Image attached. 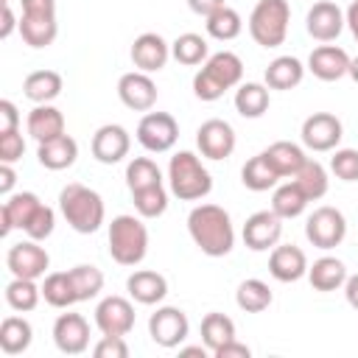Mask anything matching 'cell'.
Segmentation results:
<instances>
[{
    "label": "cell",
    "mask_w": 358,
    "mask_h": 358,
    "mask_svg": "<svg viewBox=\"0 0 358 358\" xmlns=\"http://www.w3.org/2000/svg\"><path fill=\"white\" fill-rule=\"evenodd\" d=\"M187 232L207 257H224L235 246L232 218L218 204H199L187 215Z\"/></svg>",
    "instance_id": "6da1fadb"
},
{
    "label": "cell",
    "mask_w": 358,
    "mask_h": 358,
    "mask_svg": "<svg viewBox=\"0 0 358 358\" xmlns=\"http://www.w3.org/2000/svg\"><path fill=\"white\" fill-rule=\"evenodd\" d=\"M59 210L64 215V221L81 232V235H92L101 229L103 224V199L101 193H95L92 187L81 185V182H70L67 187H62L59 193Z\"/></svg>",
    "instance_id": "7a4b0ae2"
},
{
    "label": "cell",
    "mask_w": 358,
    "mask_h": 358,
    "mask_svg": "<svg viewBox=\"0 0 358 358\" xmlns=\"http://www.w3.org/2000/svg\"><path fill=\"white\" fill-rule=\"evenodd\" d=\"M243 78V62L232 50L213 53L201 70L193 76V92L199 101H218L227 90L238 87Z\"/></svg>",
    "instance_id": "3957f363"
},
{
    "label": "cell",
    "mask_w": 358,
    "mask_h": 358,
    "mask_svg": "<svg viewBox=\"0 0 358 358\" xmlns=\"http://www.w3.org/2000/svg\"><path fill=\"white\" fill-rule=\"evenodd\" d=\"M171 193L182 201H199L213 190V176L193 151H176L168 162Z\"/></svg>",
    "instance_id": "277c9868"
},
{
    "label": "cell",
    "mask_w": 358,
    "mask_h": 358,
    "mask_svg": "<svg viewBox=\"0 0 358 358\" xmlns=\"http://www.w3.org/2000/svg\"><path fill=\"white\" fill-rule=\"evenodd\" d=\"M109 255L117 266H137L148 255V229L137 215H115L109 224Z\"/></svg>",
    "instance_id": "5b68a950"
},
{
    "label": "cell",
    "mask_w": 358,
    "mask_h": 358,
    "mask_svg": "<svg viewBox=\"0 0 358 358\" xmlns=\"http://www.w3.org/2000/svg\"><path fill=\"white\" fill-rule=\"evenodd\" d=\"M288 0H260L249 14V34L260 48H280L288 36Z\"/></svg>",
    "instance_id": "8992f818"
},
{
    "label": "cell",
    "mask_w": 358,
    "mask_h": 358,
    "mask_svg": "<svg viewBox=\"0 0 358 358\" xmlns=\"http://www.w3.org/2000/svg\"><path fill=\"white\" fill-rule=\"evenodd\" d=\"M347 235V218L336 207H316L305 221V238L316 249H336Z\"/></svg>",
    "instance_id": "52a82bcc"
},
{
    "label": "cell",
    "mask_w": 358,
    "mask_h": 358,
    "mask_svg": "<svg viewBox=\"0 0 358 358\" xmlns=\"http://www.w3.org/2000/svg\"><path fill=\"white\" fill-rule=\"evenodd\" d=\"M179 140V123L168 112H148L137 123V143L151 154H165Z\"/></svg>",
    "instance_id": "ba28073f"
},
{
    "label": "cell",
    "mask_w": 358,
    "mask_h": 358,
    "mask_svg": "<svg viewBox=\"0 0 358 358\" xmlns=\"http://www.w3.org/2000/svg\"><path fill=\"white\" fill-rule=\"evenodd\" d=\"M190 333V322H187V313L173 308V305H162L151 313L148 319V336L154 344L165 347V350H173L179 347Z\"/></svg>",
    "instance_id": "9c48e42d"
},
{
    "label": "cell",
    "mask_w": 358,
    "mask_h": 358,
    "mask_svg": "<svg viewBox=\"0 0 358 358\" xmlns=\"http://www.w3.org/2000/svg\"><path fill=\"white\" fill-rule=\"evenodd\" d=\"M6 266L14 277H25V280H39L45 277L48 266H50V257L48 252L39 246V241L28 238V241H20L8 249L6 255Z\"/></svg>",
    "instance_id": "30bf717a"
},
{
    "label": "cell",
    "mask_w": 358,
    "mask_h": 358,
    "mask_svg": "<svg viewBox=\"0 0 358 358\" xmlns=\"http://www.w3.org/2000/svg\"><path fill=\"white\" fill-rule=\"evenodd\" d=\"M302 143L305 148L310 151H333L341 137H344V129H341V120L330 112H313L305 117L302 123Z\"/></svg>",
    "instance_id": "8fae6325"
},
{
    "label": "cell",
    "mask_w": 358,
    "mask_h": 358,
    "mask_svg": "<svg viewBox=\"0 0 358 358\" xmlns=\"http://www.w3.org/2000/svg\"><path fill=\"white\" fill-rule=\"evenodd\" d=\"M282 235V218L274 210H257L243 224V243L252 252H268Z\"/></svg>",
    "instance_id": "7c38bea8"
},
{
    "label": "cell",
    "mask_w": 358,
    "mask_h": 358,
    "mask_svg": "<svg viewBox=\"0 0 358 358\" xmlns=\"http://www.w3.org/2000/svg\"><path fill=\"white\" fill-rule=\"evenodd\" d=\"M95 324L103 336H129L134 327V305L126 296H103L95 308Z\"/></svg>",
    "instance_id": "4fadbf2b"
},
{
    "label": "cell",
    "mask_w": 358,
    "mask_h": 358,
    "mask_svg": "<svg viewBox=\"0 0 358 358\" xmlns=\"http://www.w3.org/2000/svg\"><path fill=\"white\" fill-rule=\"evenodd\" d=\"M196 145L207 159H227L235 151V129L221 117H210L199 126Z\"/></svg>",
    "instance_id": "5bb4252c"
},
{
    "label": "cell",
    "mask_w": 358,
    "mask_h": 358,
    "mask_svg": "<svg viewBox=\"0 0 358 358\" xmlns=\"http://www.w3.org/2000/svg\"><path fill=\"white\" fill-rule=\"evenodd\" d=\"M117 95H120L123 106H129L134 112H148L157 103V84L148 73L131 70L117 78Z\"/></svg>",
    "instance_id": "9a60e30c"
},
{
    "label": "cell",
    "mask_w": 358,
    "mask_h": 358,
    "mask_svg": "<svg viewBox=\"0 0 358 358\" xmlns=\"http://www.w3.org/2000/svg\"><path fill=\"white\" fill-rule=\"evenodd\" d=\"M53 344L64 355H81L90 347V324L81 313H62L53 322Z\"/></svg>",
    "instance_id": "2e32d148"
},
{
    "label": "cell",
    "mask_w": 358,
    "mask_h": 358,
    "mask_svg": "<svg viewBox=\"0 0 358 358\" xmlns=\"http://www.w3.org/2000/svg\"><path fill=\"white\" fill-rule=\"evenodd\" d=\"M347 20H344V11L330 3V0H319L308 8V17H305V28L313 39L319 42H333L341 31H344Z\"/></svg>",
    "instance_id": "e0dca14e"
},
{
    "label": "cell",
    "mask_w": 358,
    "mask_h": 358,
    "mask_svg": "<svg viewBox=\"0 0 358 358\" xmlns=\"http://www.w3.org/2000/svg\"><path fill=\"white\" fill-rule=\"evenodd\" d=\"M168 59H171V45L154 31H145L131 42V62L143 73L162 70L168 64Z\"/></svg>",
    "instance_id": "ac0fdd59"
},
{
    "label": "cell",
    "mask_w": 358,
    "mask_h": 358,
    "mask_svg": "<svg viewBox=\"0 0 358 358\" xmlns=\"http://www.w3.org/2000/svg\"><path fill=\"white\" fill-rule=\"evenodd\" d=\"M129 145H131V137L123 126L117 123H106L101 126L95 134H92V157L103 165H115L120 162L126 154H129Z\"/></svg>",
    "instance_id": "d6986e66"
},
{
    "label": "cell",
    "mask_w": 358,
    "mask_h": 358,
    "mask_svg": "<svg viewBox=\"0 0 358 358\" xmlns=\"http://www.w3.org/2000/svg\"><path fill=\"white\" fill-rule=\"evenodd\" d=\"M308 70L319 78V81H338L350 73V56L344 48L336 45H319L310 50L308 56Z\"/></svg>",
    "instance_id": "ffe728a7"
},
{
    "label": "cell",
    "mask_w": 358,
    "mask_h": 358,
    "mask_svg": "<svg viewBox=\"0 0 358 358\" xmlns=\"http://www.w3.org/2000/svg\"><path fill=\"white\" fill-rule=\"evenodd\" d=\"M268 274L280 282H296L308 274V257L299 246L294 243H282L274 246L268 255Z\"/></svg>",
    "instance_id": "44dd1931"
},
{
    "label": "cell",
    "mask_w": 358,
    "mask_h": 358,
    "mask_svg": "<svg viewBox=\"0 0 358 358\" xmlns=\"http://www.w3.org/2000/svg\"><path fill=\"white\" fill-rule=\"evenodd\" d=\"M42 207V201H39V196L36 193H31V190H22V193H14V196H8L6 201H3V207H0V232L3 235H8L11 229H25L28 227V221L34 218V213Z\"/></svg>",
    "instance_id": "7402d4cb"
},
{
    "label": "cell",
    "mask_w": 358,
    "mask_h": 358,
    "mask_svg": "<svg viewBox=\"0 0 358 358\" xmlns=\"http://www.w3.org/2000/svg\"><path fill=\"white\" fill-rule=\"evenodd\" d=\"M126 291L134 302L140 305H157L165 299L168 294V280L159 274V271H151V268H140L134 274H129L126 280Z\"/></svg>",
    "instance_id": "603a6c76"
},
{
    "label": "cell",
    "mask_w": 358,
    "mask_h": 358,
    "mask_svg": "<svg viewBox=\"0 0 358 358\" xmlns=\"http://www.w3.org/2000/svg\"><path fill=\"white\" fill-rule=\"evenodd\" d=\"M25 126H28V134L36 143H45V140H53V137L64 134V115L53 103H36L28 112Z\"/></svg>",
    "instance_id": "cb8c5ba5"
},
{
    "label": "cell",
    "mask_w": 358,
    "mask_h": 358,
    "mask_svg": "<svg viewBox=\"0 0 358 358\" xmlns=\"http://www.w3.org/2000/svg\"><path fill=\"white\" fill-rule=\"evenodd\" d=\"M36 157H39V165L48 168V171H64L76 162L78 157V143L70 137V134H59L53 140H45L39 143L36 148Z\"/></svg>",
    "instance_id": "d4e9b609"
},
{
    "label": "cell",
    "mask_w": 358,
    "mask_h": 358,
    "mask_svg": "<svg viewBox=\"0 0 358 358\" xmlns=\"http://www.w3.org/2000/svg\"><path fill=\"white\" fill-rule=\"evenodd\" d=\"M263 78L268 90H294L305 78V64L296 56H277L274 62H268Z\"/></svg>",
    "instance_id": "484cf974"
},
{
    "label": "cell",
    "mask_w": 358,
    "mask_h": 358,
    "mask_svg": "<svg viewBox=\"0 0 358 358\" xmlns=\"http://www.w3.org/2000/svg\"><path fill=\"white\" fill-rule=\"evenodd\" d=\"M347 266L338 260V257H330V255H324V257H319V260H313V266H308V280H310V285L316 288V291H336V288H341L344 282H347Z\"/></svg>",
    "instance_id": "4316f807"
},
{
    "label": "cell",
    "mask_w": 358,
    "mask_h": 358,
    "mask_svg": "<svg viewBox=\"0 0 358 358\" xmlns=\"http://www.w3.org/2000/svg\"><path fill=\"white\" fill-rule=\"evenodd\" d=\"M266 159L271 162V168L280 173V179H291L302 165H305V151L296 145V143H291V140H277V143H271L266 151Z\"/></svg>",
    "instance_id": "83f0119b"
},
{
    "label": "cell",
    "mask_w": 358,
    "mask_h": 358,
    "mask_svg": "<svg viewBox=\"0 0 358 358\" xmlns=\"http://www.w3.org/2000/svg\"><path fill=\"white\" fill-rule=\"evenodd\" d=\"M268 87L266 84H257V81H246V84H238L235 90V109L241 117H263L268 112Z\"/></svg>",
    "instance_id": "f1b7e54d"
},
{
    "label": "cell",
    "mask_w": 358,
    "mask_h": 358,
    "mask_svg": "<svg viewBox=\"0 0 358 358\" xmlns=\"http://www.w3.org/2000/svg\"><path fill=\"white\" fill-rule=\"evenodd\" d=\"M22 92L34 103H50L62 92V76L56 70H34L22 81Z\"/></svg>",
    "instance_id": "f546056e"
},
{
    "label": "cell",
    "mask_w": 358,
    "mask_h": 358,
    "mask_svg": "<svg viewBox=\"0 0 358 358\" xmlns=\"http://www.w3.org/2000/svg\"><path fill=\"white\" fill-rule=\"evenodd\" d=\"M34 330L22 316H6L0 324V350L6 355H20L31 347Z\"/></svg>",
    "instance_id": "4dcf8cb0"
},
{
    "label": "cell",
    "mask_w": 358,
    "mask_h": 358,
    "mask_svg": "<svg viewBox=\"0 0 358 358\" xmlns=\"http://www.w3.org/2000/svg\"><path fill=\"white\" fill-rule=\"evenodd\" d=\"M22 34V42L31 45V48H48L53 45L56 34H59V25H56V17H20V28Z\"/></svg>",
    "instance_id": "1f68e13d"
},
{
    "label": "cell",
    "mask_w": 358,
    "mask_h": 358,
    "mask_svg": "<svg viewBox=\"0 0 358 358\" xmlns=\"http://www.w3.org/2000/svg\"><path fill=\"white\" fill-rule=\"evenodd\" d=\"M232 338H235V322H232L227 313L213 310V313H207V316L201 319V344H204L210 352H215L218 347H224V344L232 341Z\"/></svg>",
    "instance_id": "d6a6232c"
},
{
    "label": "cell",
    "mask_w": 358,
    "mask_h": 358,
    "mask_svg": "<svg viewBox=\"0 0 358 358\" xmlns=\"http://www.w3.org/2000/svg\"><path fill=\"white\" fill-rule=\"evenodd\" d=\"M277 179H280V173L271 168V162L266 159L263 151H260L257 157H252V159L243 165V171H241V182H243V187H249V190H255V193H263V190L274 187Z\"/></svg>",
    "instance_id": "836d02e7"
},
{
    "label": "cell",
    "mask_w": 358,
    "mask_h": 358,
    "mask_svg": "<svg viewBox=\"0 0 358 358\" xmlns=\"http://www.w3.org/2000/svg\"><path fill=\"white\" fill-rule=\"evenodd\" d=\"M171 56L179 62V64H187V67H196L201 62L210 59V50H207V39L199 36V34H179L173 42H171Z\"/></svg>",
    "instance_id": "e575fe53"
},
{
    "label": "cell",
    "mask_w": 358,
    "mask_h": 358,
    "mask_svg": "<svg viewBox=\"0 0 358 358\" xmlns=\"http://www.w3.org/2000/svg\"><path fill=\"white\" fill-rule=\"evenodd\" d=\"M305 207H308V196L302 193V187L294 179L285 182V185H280L274 190V196H271V210L280 218H296V215L305 213Z\"/></svg>",
    "instance_id": "d590c367"
},
{
    "label": "cell",
    "mask_w": 358,
    "mask_h": 358,
    "mask_svg": "<svg viewBox=\"0 0 358 358\" xmlns=\"http://www.w3.org/2000/svg\"><path fill=\"white\" fill-rule=\"evenodd\" d=\"M42 296L50 308H70L78 302L76 296V288H73V280H70V271H53L45 277L42 282Z\"/></svg>",
    "instance_id": "8d00e7d4"
},
{
    "label": "cell",
    "mask_w": 358,
    "mask_h": 358,
    "mask_svg": "<svg viewBox=\"0 0 358 358\" xmlns=\"http://www.w3.org/2000/svg\"><path fill=\"white\" fill-rule=\"evenodd\" d=\"M299 187H302V193L308 196V201H316V199H322L324 193H327V171H324V165L322 162H316V159H305V165L291 176Z\"/></svg>",
    "instance_id": "74e56055"
},
{
    "label": "cell",
    "mask_w": 358,
    "mask_h": 358,
    "mask_svg": "<svg viewBox=\"0 0 358 358\" xmlns=\"http://www.w3.org/2000/svg\"><path fill=\"white\" fill-rule=\"evenodd\" d=\"M39 296H42V285H36V280H25V277H14L8 285H6V302L11 310H20V313H28L39 305Z\"/></svg>",
    "instance_id": "f35d334b"
},
{
    "label": "cell",
    "mask_w": 358,
    "mask_h": 358,
    "mask_svg": "<svg viewBox=\"0 0 358 358\" xmlns=\"http://www.w3.org/2000/svg\"><path fill=\"white\" fill-rule=\"evenodd\" d=\"M271 288L263 282V280H243L241 285H238V291H235V302H238V308L241 310H246V313H260V310H266L268 305H271Z\"/></svg>",
    "instance_id": "ab89813d"
},
{
    "label": "cell",
    "mask_w": 358,
    "mask_h": 358,
    "mask_svg": "<svg viewBox=\"0 0 358 358\" xmlns=\"http://www.w3.org/2000/svg\"><path fill=\"white\" fill-rule=\"evenodd\" d=\"M207 22V34L213 36V39H218V42H229V39H235L241 31H243V20H241V14L235 11V8H229V6H221L218 11H213L210 17H204Z\"/></svg>",
    "instance_id": "60d3db41"
},
{
    "label": "cell",
    "mask_w": 358,
    "mask_h": 358,
    "mask_svg": "<svg viewBox=\"0 0 358 358\" xmlns=\"http://www.w3.org/2000/svg\"><path fill=\"white\" fill-rule=\"evenodd\" d=\"M70 280H73L78 302H87V299H92V296H98L103 291V271L98 266H90V263L73 266L70 268Z\"/></svg>",
    "instance_id": "b9f144b4"
},
{
    "label": "cell",
    "mask_w": 358,
    "mask_h": 358,
    "mask_svg": "<svg viewBox=\"0 0 358 358\" xmlns=\"http://www.w3.org/2000/svg\"><path fill=\"white\" fill-rule=\"evenodd\" d=\"M131 201H134V210L140 218H159L168 210V190L162 185H151V187L134 190Z\"/></svg>",
    "instance_id": "7bdbcfd3"
},
{
    "label": "cell",
    "mask_w": 358,
    "mask_h": 358,
    "mask_svg": "<svg viewBox=\"0 0 358 358\" xmlns=\"http://www.w3.org/2000/svg\"><path fill=\"white\" fill-rule=\"evenodd\" d=\"M126 185L129 190H143V187H151V185H162V173L157 168L154 159L148 157H134L129 165H126Z\"/></svg>",
    "instance_id": "ee69618b"
},
{
    "label": "cell",
    "mask_w": 358,
    "mask_h": 358,
    "mask_svg": "<svg viewBox=\"0 0 358 358\" xmlns=\"http://www.w3.org/2000/svg\"><path fill=\"white\" fill-rule=\"evenodd\" d=\"M330 171L341 182H358V151L355 148H336L330 157Z\"/></svg>",
    "instance_id": "f6af8a7d"
},
{
    "label": "cell",
    "mask_w": 358,
    "mask_h": 358,
    "mask_svg": "<svg viewBox=\"0 0 358 358\" xmlns=\"http://www.w3.org/2000/svg\"><path fill=\"white\" fill-rule=\"evenodd\" d=\"M53 227H56V215H53V210H50L48 204H42V207L34 213V218L28 221V227H25L22 232H25L28 238H34V241H45V238H50Z\"/></svg>",
    "instance_id": "bcb514c9"
},
{
    "label": "cell",
    "mask_w": 358,
    "mask_h": 358,
    "mask_svg": "<svg viewBox=\"0 0 358 358\" xmlns=\"http://www.w3.org/2000/svg\"><path fill=\"white\" fill-rule=\"evenodd\" d=\"M95 358H129V344L123 336H101V341L92 347Z\"/></svg>",
    "instance_id": "7dc6e473"
},
{
    "label": "cell",
    "mask_w": 358,
    "mask_h": 358,
    "mask_svg": "<svg viewBox=\"0 0 358 358\" xmlns=\"http://www.w3.org/2000/svg\"><path fill=\"white\" fill-rule=\"evenodd\" d=\"M22 154H25V140H22L20 129L0 134V162H17Z\"/></svg>",
    "instance_id": "c3c4849f"
},
{
    "label": "cell",
    "mask_w": 358,
    "mask_h": 358,
    "mask_svg": "<svg viewBox=\"0 0 358 358\" xmlns=\"http://www.w3.org/2000/svg\"><path fill=\"white\" fill-rule=\"evenodd\" d=\"M25 17H56V0H20Z\"/></svg>",
    "instance_id": "681fc988"
},
{
    "label": "cell",
    "mask_w": 358,
    "mask_h": 358,
    "mask_svg": "<svg viewBox=\"0 0 358 358\" xmlns=\"http://www.w3.org/2000/svg\"><path fill=\"white\" fill-rule=\"evenodd\" d=\"M17 126H20L17 106H14V101L3 98V101H0V134H6V131H17Z\"/></svg>",
    "instance_id": "f907efd6"
},
{
    "label": "cell",
    "mask_w": 358,
    "mask_h": 358,
    "mask_svg": "<svg viewBox=\"0 0 358 358\" xmlns=\"http://www.w3.org/2000/svg\"><path fill=\"white\" fill-rule=\"evenodd\" d=\"M213 355H215V358H249L252 350H249L246 344H241L238 338H232V341H227L224 347H218Z\"/></svg>",
    "instance_id": "816d5d0a"
},
{
    "label": "cell",
    "mask_w": 358,
    "mask_h": 358,
    "mask_svg": "<svg viewBox=\"0 0 358 358\" xmlns=\"http://www.w3.org/2000/svg\"><path fill=\"white\" fill-rule=\"evenodd\" d=\"M190 11L199 14V17H210L213 11H218L221 6H227V0H187Z\"/></svg>",
    "instance_id": "f5cc1de1"
},
{
    "label": "cell",
    "mask_w": 358,
    "mask_h": 358,
    "mask_svg": "<svg viewBox=\"0 0 358 358\" xmlns=\"http://www.w3.org/2000/svg\"><path fill=\"white\" fill-rule=\"evenodd\" d=\"M14 182H17V173H14L11 162H0V193L8 196L11 187H14Z\"/></svg>",
    "instance_id": "db71d44e"
},
{
    "label": "cell",
    "mask_w": 358,
    "mask_h": 358,
    "mask_svg": "<svg viewBox=\"0 0 358 358\" xmlns=\"http://www.w3.org/2000/svg\"><path fill=\"white\" fill-rule=\"evenodd\" d=\"M14 28H20V22L14 20V11H11V3H6V6H3V25H0V39H8Z\"/></svg>",
    "instance_id": "11a10c76"
},
{
    "label": "cell",
    "mask_w": 358,
    "mask_h": 358,
    "mask_svg": "<svg viewBox=\"0 0 358 358\" xmlns=\"http://www.w3.org/2000/svg\"><path fill=\"white\" fill-rule=\"evenodd\" d=\"M344 296H347L350 308H355V310H358V274L347 277V282H344Z\"/></svg>",
    "instance_id": "9f6ffc18"
},
{
    "label": "cell",
    "mask_w": 358,
    "mask_h": 358,
    "mask_svg": "<svg viewBox=\"0 0 358 358\" xmlns=\"http://www.w3.org/2000/svg\"><path fill=\"white\" fill-rule=\"evenodd\" d=\"M344 20H347V28L352 31V36H355V42H358V0H352V3L347 6Z\"/></svg>",
    "instance_id": "6f0895ef"
},
{
    "label": "cell",
    "mask_w": 358,
    "mask_h": 358,
    "mask_svg": "<svg viewBox=\"0 0 358 358\" xmlns=\"http://www.w3.org/2000/svg\"><path fill=\"white\" fill-rule=\"evenodd\" d=\"M207 352H210V350H207L204 344H199V347H182V350H179V355H201V358H204Z\"/></svg>",
    "instance_id": "680465c9"
},
{
    "label": "cell",
    "mask_w": 358,
    "mask_h": 358,
    "mask_svg": "<svg viewBox=\"0 0 358 358\" xmlns=\"http://www.w3.org/2000/svg\"><path fill=\"white\" fill-rule=\"evenodd\" d=\"M347 76L358 84V56H355V59H350V73H347Z\"/></svg>",
    "instance_id": "91938a15"
},
{
    "label": "cell",
    "mask_w": 358,
    "mask_h": 358,
    "mask_svg": "<svg viewBox=\"0 0 358 358\" xmlns=\"http://www.w3.org/2000/svg\"><path fill=\"white\" fill-rule=\"evenodd\" d=\"M6 3H11V0H3V6H6Z\"/></svg>",
    "instance_id": "94428289"
}]
</instances>
